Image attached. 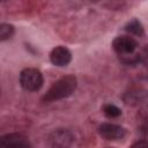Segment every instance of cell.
Instances as JSON below:
<instances>
[{"label":"cell","instance_id":"8","mask_svg":"<svg viewBox=\"0 0 148 148\" xmlns=\"http://www.w3.org/2000/svg\"><path fill=\"white\" fill-rule=\"evenodd\" d=\"M125 30L127 32L134 35V36H143V34H145V30H143V27H142L141 22L139 20H136V18H134L131 22H128L126 24Z\"/></svg>","mask_w":148,"mask_h":148},{"label":"cell","instance_id":"3","mask_svg":"<svg viewBox=\"0 0 148 148\" xmlns=\"http://www.w3.org/2000/svg\"><path fill=\"white\" fill-rule=\"evenodd\" d=\"M113 50L121 57H130L138 47V42L130 36H118L112 42Z\"/></svg>","mask_w":148,"mask_h":148},{"label":"cell","instance_id":"11","mask_svg":"<svg viewBox=\"0 0 148 148\" xmlns=\"http://www.w3.org/2000/svg\"><path fill=\"white\" fill-rule=\"evenodd\" d=\"M130 148H148V143L146 141H138V142L133 143Z\"/></svg>","mask_w":148,"mask_h":148},{"label":"cell","instance_id":"2","mask_svg":"<svg viewBox=\"0 0 148 148\" xmlns=\"http://www.w3.org/2000/svg\"><path fill=\"white\" fill-rule=\"evenodd\" d=\"M43 75L36 68H24L20 74V83L28 91H37L43 86Z\"/></svg>","mask_w":148,"mask_h":148},{"label":"cell","instance_id":"10","mask_svg":"<svg viewBox=\"0 0 148 148\" xmlns=\"http://www.w3.org/2000/svg\"><path fill=\"white\" fill-rule=\"evenodd\" d=\"M103 112L106 117L109 118H117L121 114V111L118 106L113 105V104H105L103 106Z\"/></svg>","mask_w":148,"mask_h":148},{"label":"cell","instance_id":"4","mask_svg":"<svg viewBox=\"0 0 148 148\" xmlns=\"http://www.w3.org/2000/svg\"><path fill=\"white\" fill-rule=\"evenodd\" d=\"M0 148H30V143L24 135L10 133L0 136Z\"/></svg>","mask_w":148,"mask_h":148},{"label":"cell","instance_id":"1","mask_svg":"<svg viewBox=\"0 0 148 148\" xmlns=\"http://www.w3.org/2000/svg\"><path fill=\"white\" fill-rule=\"evenodd\" d=\"M76 84H77V81L74 75L62 76L51 86L47 92L43 96V101L50 103V102L66 98L74 92V90L76 89Z\"/></svg>","mask_w":148,"mask_h":148},{"label":"cell","instance_id":"6","mask_svg":"<svg viewBox=\"0 0 148 148\" xmlns=\"http://www.w3.org/2000/svg\"><path fill=\"white\" fill-rule=\"evenodd\" d=\"M50 59H51V62L53 65L62 67V66H66L71 62L72 54H71L69 50L66 49L65 46H57L51 51Z\"/></svg>","mask_w":148,"mask_h":148},{"label":"cell","instance_id":"5","mask_svg":"<svg viewBox=\"0 0 148 148\" xmlns=\"http://www.w3.org/2000/svg\"><path fill=\"white\" fill-rule=\"evenodd\" d=\"M98 132L106 140H119L124 138L126 133L124 127L111 123H103L102 125H99Z\"/></svg>","mask_w":148,"mask_h":148},{"label":"cell","instance_id":"7","mask_svg":"<svg viewBox=\"0 0 148 148\" xmlns=\"http://www.w3.org/2000/svg\"><path fill=\"white\" fill-rule=\"evenodd\" d=\"M50 141L56 148H67L72 141V136L67 131L59 130L51 135Z\"/></svg>","mask_w":148,"mask_h":148},{"label":"cell","instance_id":"9","mask_svg":"<svg viewBox=\"0 0 148 148\" xmlns=\"http://www.w3.org/2000/svg\"><path fill=\"white\" fill-rule=\"evenodd\" d=\"M14 27L8 23H0V42L7 40L14 35Z\"/></svg>","mask_w":148,"mask_h":148}]
</instances>
